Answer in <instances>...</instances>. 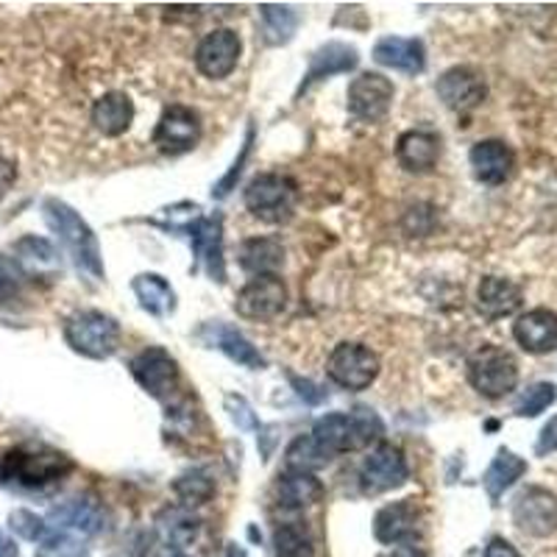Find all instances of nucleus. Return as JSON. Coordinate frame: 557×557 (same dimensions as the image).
I'll list each match as a JSON object with an SVG mask.
<instances>
[{
    "label": "nucleus",
    "instance_id": "f257e3e1",
    "mask_svg": "<svg viewBox=\"0 0 557 557\" xmlns=\"http://www.w3.org/2000/svg\"><path fill=\"white\" fill-rule=\"evenodd\" d=\"M385 426H382L380 416L374 410L357 407L355 412H330V416L318 418L312 437L335 457L343 451H357L376 444Z\"/></svg>",
    "mask_w": 557,
    "mask_h": 557
},
{
    "label": "nucleus",
    "instance_id": "f03ea898",
    "mask_svg": "<svg viewBox=\"0 0 557 557\" xmlns=\"http://www.w3.org/2000/svg\"><path fill=\"white\" fill-rule=\"evenodd\" d=\"M45 223L53 228L59 235V240L64 243L67 253L76 260V265L82 271H87L89 276L103 278V262H101V248H98L96 235L92 228L78 218L76 209H70L67 203L57 201H45Z\"/></svg>",
    "mask_w": 557,
    "mask_h": 557
},
{
    "label": "nucleus",
    "instance_id": "7ed1b4c3",
    "mask_svg": "<svg viewBox=\"0 0 557 557\" xmlns=\"http://www.w3.org/2000/svg\"><path fill=\"white\" fill-rule=\"evenodd\" d=\"M73 469V460L62 451L45 449V446H23L3 457L0 476L3 482H17L26 487H45L62 480Z\"/></svg>",
    "mask_w": 557,
    "mask_h": 557
},
{
    "label": "nucleus",
    "instance_id": "20e7f679",
    "mask_svg": "<svg viewBox=\"0 0 557 557\" xmlns=\"http://www.w3.org/2000/svg\"><path fill=\"white\" fill-rule=\"evenodd\" d=\"M469 382L485 399H502L519 385V362L502 346H480L469 357Z\"/></svg>",
    "mask_w": 557,
    "mask_h": 557
},
{
    "label": "nucleus",
    "instance_id": "39448f33",
    "mask_svg": "<svg viewBox=\"0 0 557 557\" xmlns=\"http://www.w3.org/2000/svg\"><path fill=\"white\" fill-rule=\"evenodd\" d=\"M64 337L73 346V351L92 360H107L117 351L121 343V323L114 321L112 315L98 310H84L76 312L64 323Z\"/></svg>",
    "mask_w": 557,
    "mask_h": 557
},
{
    "label": "nucleus",
    "instance_id": "423d86ee",
    "mask_svg": "<svg viewBox=\"0 0 557 557\" xmlns=\"http://www.w3.org/2000/svg\"><path fill=\"white\" fill-rule=\"evenodd\" d=\"M296 203V182L282 173H260L246 187V207L265 223H287Z\"/></svg>",
    "mask_w": 557,
    "mask_h": 557
},
{
    "label": "nucleus",
    "instance_id": "0eeeda50",
    "mask_svg": "<svg viewBox=\"0 0 557 557\" xmlns=\"http://www.w3.org/2000/svg\"><path fill=\"white\" fill-rule=\"evenodd\" d=\"M326 374L346 391H366L380 376V357L362 343H341L326 360Z\"/></svg>",
    "mask_w": 557,
    "mask_h": 557
},
{
    "label": "nucleus",
    "instance_id": "6e6552de",
    "mask_svg": "<svg viewBox=\"0 0 557 557\" xmlns=\"http://www.w3.org/2000/svg\"><path fill=\"white\" fill-rule=\"evenodd\" d=\"M513 524L530 539H549L557 532V496L546 487H524L513 502Z\"/></svg>",
    "mask_w": 557,
    "mask_h": 557
},
{
    "label": "nucleus",
    "instance_id": "1a4fd4ad",
    "mask_svg": "<svg viewBox=\"0 0 557 557\" xmlns=\"http://www.w3.org/2000/svg\"><path fill=\"white\" fill-rule=\"evenodd\" d=\"M287 307V287L276 273L253 276L240 293H237L235 310L248 321H273Z\"/></svg>",
    "mask_w": 557,
    "mask_h": 557
},
{
    "label": "nucleus",
    "instance_id": "9d476101",
    "mask_svg": "<svg viewBox=\"0 0 557 557\" xmlns=\"http://www.w3.org/2000/svg\"><path fill=\"white\" fill-rule=\"evenodd\" d=\"M407 482V460L396 446L380 444L371 455L362 460L360 485L366 496L385 494Z\"/></svg>",
    "mask_w": 557,
    "mask_h": 557
},
{
    "label": "nucleus",
    "instance_id": "9b49d317",
    "mask_svg": "<svg viewBox=\"0 0 557 557\" xmlns=\"http://www.w3.org/2000/svg\"><path fill=\"white\" fill-rule=\"evenodd\" d=\"M435 89L437 98L451 112H471L487 98L485 78H482L480 70L469 67V64H457V67L446 70L444 76L437 78Z\"/></svg>",
    "mask_w": 557,
    "mask_h": 557
},
{
    "label": "nucleus",
    "instance_id": "f8f14e48",
    "mask_svg": "<svg viewBox=\"0 0 557 557\" xmlns=\"http://www.w3.org/2000/svg\"><path fill=\"white\" fill-rule=\"evenodd\" d=\"M396 89L380 73H362L348 87V112L366 123L385 121L393 107Z\"/></svg>",
    "mask_w": 557,
    "mask_h": 557
},
{
    "label": "nucleus",
    "instance_id": "ddd939ff",
    "mask_svg": "<svg viewBox=\"0 0 557 557\" xmlns=\"http://www.w3.org/2000/svg\"><path fill=\"white\" fill-rule=\"evenodd\" d=\"M240 37L232 28H215L198 42L196 51V67L201 70L203 76L212 82L232 76L240 62Z\"/></svg>",
    "mask_w": 557,
    "mask_h": 557
},
{
    "label": "nucleus",
    "instance_id": "4468645a",
    "mask_svg": "<svg viewBox=\"0 0 557 557\" xmlns=\"http://www.w3.org/2000/svg\"><path fill=\"white\" fill-rule=\"evenodd\" d=\"M198 139H201L198 114L182 103L168 107L159 117L157 132H153V143L162 153H187L198 146Z\"/></svg>",
    "mask_w": 557,
    "mask_h": 557
},
{
    "label": "nucleus",
    "instance_id": "2eb2a0df",
    "mask_svg": "<svg viewBox=\"0 0 557 557\" xmlns=\"http://www.w3.org/2000/svg\"><path fill=\"white\" fill-rule=\"evenodd\" d=\"M132 376L153 399H168L178 385V366L165 348L148 346L132 360Z\"/></svg>",
    "mask_w": 557,
    "mask_h": 557
},
{
    "label": "nucleus",
    "instance_id": "dca6fc26",
    "mask_svg": "<svg viewBox=\"0 0 557 557\" xmlns=\"http://www.w3.org/2000/svg\"><path fill=\"white\" fill-rule=\"evenodd\" d=\"M471 171H474L476 182L487 184V187H499L507 178L513 176L516 153L513 148L502 143V139H480L469 153Z\"/></svg>",
    "mask_w": 557,
    "mask_h": 557
},
{
    "label": "nucleus",
    "instance_id": "f3484780",
    "mask_svg": "<svg viewBox=\"0 0 557 557\" xmlns=\"http://www.w3.org/2000/svg\"><path fill=\"white\" fill-rule=\"evenodd\" d=\"M193 240V251L201 262H207L209 276L215 282H226V268H223V218H201L187 226Z\"/></svg>",
    "mask_w": 557,
    "mask_h": 557
},
{
    "label": "nucleus",
    "instance_id": "a211bd4d",
    "mask_svg": "<svg viewBox=\"0 0 557 557\" xmlns=\"http://www.w3.org/2000/svg\"><path fill=\"white\" fill-rule=\"evenodd\" d=\"M513 337L530 355H549L557 348V312L539 307L513 323Z\"/></svg>",
    "mask_w": 557,
    "mask_h": 557
},
{
    "label": "nucleus",
    "instance_id": "6ab92c4d",
    "mask_svg": "<svg viewBox=\"0 0 557 557\" xmlns=\"http://www.w3.org/2000/svg\"><path fill=\"white\" fill-rule=\"evenodd\" d=\"M396 159L407 173H430L441 159V137L426 128L405 132L396 143Z\"/></svg>",
    "mask_w": 557,
    "mask_h": 557
},
{
    "label": "nucleus",
    "instance_id": "aec40b11",
    "mask_svg": "<svg viewBox=\"0 0 557 557\" xmlns=\"http://www.w3.org/2000/svg\"><path fill=\"white\" fill-rule=\"evenodd\" d=\"M198 337H201L207 346L218 348L228 360L240 362L246 368H265V357L235 330V326H226V323H203L201 330H198Z\"/></svg>",
    "mask_w": 557,
    "mask_h": 557
},
{
    "label": "nucleus",
    "instance_id": "412c9836",
    "mask_svg": "<svg viewBox=\"0 0 557 557\" xmlns=\"http://www.w3.org/2000/svg\"><path fill=\"white\" fill-rule=\"evenodd\" d=\"M524 296H521V287L510 278L502 276H482L480 287H476V307L485 318L491 321H499V318L513 315L521 307Z\"/></svg>",
    "mask_w": 557,
    "mask_h": 557
},
{
    "label": "nucleus",
    "instance_id": "4be33fe9",
    "mask_svg": "<svg viewBox=\"0 0 557 557\" xmlns=\"http://www.w3.org/2000/svg\"><path fill=\"white\" fill-rule=\"evenodd\" d=\"M418 510L416 499H401L393 502V505L382 507L374 519V535L382 544H401V541H410L418 530Z\"/></svg>",
    "mask_w": 557,
    "mask_h": 557
},
{
    "label": "nucleus",
    "instance_id": "5701e85b",
    "mask_svg": "<svg viewBox=\"0 0 557 557\" xmlns=\"http://www.w3.org/2000/svg\"><path fill=\"white\" fill-rule=\"evenodd\" d=\"M374 62L416 76L426 67L424 42L416 37H382L374 45Z\"/></svg>",
    "mask_w": 557,
    "mask_h": 557
},
{
    "label": "nucleus",
    "instance_id": "b1692460",
    "mask_svg": "<svg viewBox=\"0 0 557 557\" xmlns=\"http://www.w3.org/2000/svg\"><path fill=\"white\" fill-rule=\"evenodd\" d=\"M134 123V101L126 92H103L92 107V126L103 134V137H121L128 132Z\"/></svg>",
    "mask_w": 557,
    "mask_h": 557
},
{
    "label": "nucleus",
    "instance_id": "393cba45",
    "mask_svg": "<svg viewBox=\"0 0 557 557\" xmlns=\"http://www.w3.org/2000/svg\"><path fill=\"white\" fill-rule=\"evenodd\" d=\"M524 474H527L524 457H519L516 451L502 446V449L496 451L494 460H491V466H487L485 476H482V485H485L491 502H499L507 487H513Z\"/></svg>",
    "mask_w": 557,
    "mask_h": 557
},
{
    "label": "nucleus",
    "instance_id": "a878e982",
    "mask_svg": "<svg viewBox=\"0 0 557 557\" xmlns=\"http://www.w3.org/2000/svg\"><path fill=\"white\" fill-rule=\"evenodd\" d=\"M323 496V485L312 474H296V471H287V474L278 476L276 482V499L285 510H305V507L315 505Z\"/></svg>",
    "mask_w": 557,
    "mask_h": 557
},
{
    "label": "nucleus",
    "instance_id": "bb28decb",
    "mask_svg": "<svg viewBox=\"0 0 557 557\" xmlns=\"http://www.w3.org/2000/svg\"><path fill=\"white\" fill-rule=\"evenodd\" d=\"M240 265L253 276H268L285 265V248L271 237H248L240 246Z\"/></svg>",
    "mask_w": 557,
    "mask_h": 557
},
{
    "label": "nucleus",
    "instance_id": "cd10ccee",
    "mask_svg": "<svg viewBox=\"0 0 557 557\" xmlns=\"http://www.w3.org/2000/svg\"><path fill=\"white\" fill-rule=\"evenodd\" d=\"M134 296L139 298L143 310L151 315H171L176 310V293L159 273H139L132 282Z\"/></svg>",
    "mask_w": 557,
    "mask_h": 557
},
{
    "label": "nucleus",
    "instance_id": "c85d7f7f",
    "mask_svg": "<svg viewBox=\"0 0 557 557\" xmlns=\"http://www.w3.org/2000/svg\"><path fill=\"white\" fill-rule=\"evenodd\" d=\"M357 62H360V57H357L355 48H348V45L343 42L323 45L321 51L312 57L310 73H307L305 78V87H310L312 82H321V78L335 76V73H346V70L357 67Z\"/></svg>",
    "mask_w": 557,
    "mask_h": 557
},
{
    "label": "nucleus",
    "instance_id": "c756f323",
    "mask_svg": "<svg viewBox=\"0 0 557 557\" xmlns=\"http://www.w3.org/2000/svg\"><path fill=\"white\" fill-rule=\"evenodd\" d=\"M332 455L318 444L312 435H298L293 437V444L285 451V466L287 471H296V474H312V471H321L323 466H330Z\"/></svg>",
    "mask_w": 557,
    "mask_h": 557
},
{
    "label": "nucleus",
    "instance_id": "7c9ffc66",
    "mask_svg": "<svg viewBox=\"0 0 557 557\" xmlns=\"http://www.w3.org/2000/svg\"><path fill=\"white\" fill-rule=\"evenodd\" d=\"M273 546H276V557H315V546H312L310 532L298 521H287V524L276 527L273 532Z\"/></svg>",
    "mask_w": 557,
    "mask_h": 557
},
{
    "label": "nucleus",
    "instance_id": "2f4dec72",
    "mask_svg": "<svg viewBox=\"0 0 557 557\" xmlns=\"http://www.w3.org/2000/svg\"><path fill=\"white\" fill-rule=\"evenodd\" d=\"M262 34L271 45H282L293 37L298 26V17L290 7H276V3H262Z\"/></svg>",
    "mask_w": 557,
    "mask_h": 557
},
{
    "label": "nucleus",
    "instance_id": "473e14b6",
    "mask_svg": "<svg viewBox=\"0 0 557 557\" xmlns=\"http://www.w3.org/2000/svg\"><path fill=\"white\" fill-rule=\"evenodd\" d=\"M557 401V387L552 382H535V385L527 387L516 399V416L521 418H535L544 410H549Z\"/></svg>",
    "mask_w": 557,
    "mask_h": 557
},
{
    "label": "nucleus",
    "instance_id": "72a5a7b5",
    "mask_svg": "<svg viewBox=\"0 0 557 557\" xmlns=\"http://www.w3.org/2000/svg\"><path fill=\"white\" fill-rule=\"evenodd\" d=\"M173 491H176V496L187 507L203 505V502H209L212 494H215V482L209 480L207 474H201V471H193V474L178 476V480L173 482Z\"/></svg>",
    "mask_w": 557,
    "mask_h": 557
},
{
    "label": "nucleus",
    "instance_id": "f704fd0d",
    "mask_svg": "<svg viewBox=\"0 0 557 557\" xmlns=\"http://www.w3.org/2000/svg\"><path fill=\"white\" fill-rule=\"evenodd\" d=\"M17 253L20 262L28 268V271H42V268H57V251L48 240H39V237H26V240L17 243Z\"/></svg>",
    "mask_w": 557,
    "mask_h": 557
},
{
    "label": "nucleus",
    "instance_id": "c9c22d12",
    "mask_svg": "<svg viewBox=\"0 0 557 557\" xmlns=\"http://www.w3.org/2000/svg\"><path fill=\"white\" fill-rule=\"evenodd\" d=\"M165 539L176 546H187L198 532V521L184 516L182 510H171V524H162Z\"/></svg>",
    "mask_w": 557,
    "mask_h": 557
},
{
    "label": "nucleus",
    "instance_id": "e433bc0d",
    "mask_svg": "<svg viewBox=\"0 0 557 557\" xmlns=\"http://www.w3.org/2000/svg\"><path fill=\"white\" fill-rule=\"evenodd\" d=\"M251 139H253V128L248 126V137H246V143H243V153H240V159H237L235 165H232V171L226 173V176H223V182L218 184L215 190V196L218 198H223V196H228V190H232V187H235V182H237V176H240V171H243V162H246V157H248V151H251Z\"/></svg>",
    "mask_w": 557,
    "mask_h": 557
},
{
    "label": "nucleus",
    "instance_id": "4c0bfd02",
    "mask_svg": "<svg viewBox=\"0 0 557 557\" xmlns=\"http://www.w3.org/2000/svg\"><path fill=\"white\" fill-rule=\"evenodd\" d=\"M226 407L237 426H246V430L257 426V418H253V410L246 405V399H240V396H226Z\"/></svg>",
    "mask_w": 557,
    "mask_h": 557
},
{
    "label": "nucleus",
    "instance_id": "58836bf2",
    "mask_svg": "<svg viewBox=\"0 0 557 557\" xmlns=\"http://www.w3.org/2000/svg\"><path fill=\"white\" fill-rule=\"evenodd\" d=\"M17 285H20V276L17 271H14L12 262L0 260V301L14 296V293H17Z\"/></svg>",
    "mask_w": 557,
    "mask_h": 557
},
{
    "label": "nucleus",
    "instance_id": "ea45409f",
    "mask_svg": "<svg viewBox=\"0 0 557 557\" xmlns=\"http://www.w3.org/2000/svg\"><path fill=\"white\" fill-rule=\"evenodd\" d=\"M549 451H557V416L552 418L544 430H541L539 446H535V455H539V457H546Z\"/></svg>",
    "mask_w": 557,
    "mask_h": 557
},
{
    "label": "nucleus",
    "instance_id": "a19ab883",
    "mask_svg": "<svg viewBox=\"0 0 557 557\" xmlns=\"http://www.w3.org/2000/svg\"><path fill=\"white\" fill-rule=\"evenodd\" d=\"M482 557H521V552L516 549V546L510 544V541L494 539V541H491V544L485 546V555H482Z\"/></svg>",
    "mask_w": 557,
    "mask_h": 557
},
{
    "label": "nucleus",
    "instance_id": "79ce46f5",
    "mask_svg": "<svg viewBox=\"0 0 557 557\" xmlns=\"http://www.w3.org/2000/svg\"><path fill=\"white\" fill-rule=\"evenodd\" d=\"M14 178H17V171H14V165L9 162V159L0 157V198L7 196L9 187L14 184Z\"/></svg>",
    "mask_w": 557,
    "mask_h": 557
},
{
    "label": "nucleus",
    "instance_id": "37998d69",
    "mask_svg": "<svg viewBox=\"0 0 557 557\" xmlns=\"http://www.w3.org/2000/svg\"><path fill=\"white\" fill-rule=\"evenodd\" d=\"M293 382H296L298 393H301V396H305L307 401H312V405H318V401L323 399V396H315V393H312V391H318V387L310 385V382H301V380H296V376H293Z\"/></svg>",
    "mask_w": 557,
    "mask_h": 557
},
{
    "label": "nucleus",
    "instance_id": "c03bdc74",
    "mask_svg": "<svg viewBox=\"0 0 557 557\" xmlns=\"http://www.w3.org/2000/svg\"><path fill=\"white\" fill-rule=\"evenodd\" d=\"M387 557H426V555L421 549H416V546L405 544V546H399V549H393Z\"/></svg>",
    "mask_w": 557,
    "mask_h": 557
},
{
    "label": "nucleus",
    "instance_id": "a18cd8bd",
    "mask_svg": "<svg viewBox=\"0 0 557 557\" xmlns=\"http://www.w3.org/2000/svg\"><path fill=\"white\" fill-rule=\"evenodd\" d=\"M176 557H184V555H176Z\"/></svg>",
    "mask_w": 557,
    "mask_h": 557
}]
</instances>
